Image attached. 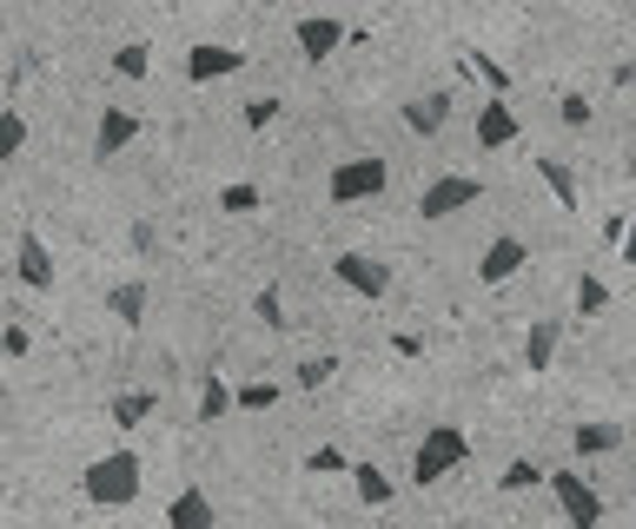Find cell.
Instances as JSON below:
<instances>
[{"label": "cell", "mask_w": 636, "mask_h": 529, "mask_svg": "<svg viewBox=\"0 0 636 529\" xmlns=\"http://www.w3.org/2000/svg\"><path fill=\"white\" fill-rule=\"evenodd\" d=\"M80 490H87L94 509H126L139 496V457L133 451H107L87 464V477H80Z\"/></svg>", "instance_id": "6da1fadb"}, {"label": "cell", "mask_w": 636, "mask_h": 529, "mask_svg": "<svg viewBox=\"0 0 636 529\" xmlns=\"http://www.w3.org/2000/svg\"><path fill=\"white\" fill-rule=\"evenodd\" d=\"M464 457H470V436H464L457 423H431L425 444H418V457H412V483H438V477H451Z\"/></svg>", "instance_id": "7a4b0ae2"}, {"label": "cell", "mask_w": 636, "mask_h": 529, "mask_svg": "<svg viewBox=\"0 0 636 529\" xmlns=\"http://www.w3.org/2000/svg\"><path fill=\"white\" fill-rule=\"evenodd\" d=\"M384 159H339L332 165V206H365V199H378L384 193Z\"/></svg>", "instance_id": "3957f363"}, {"label": "cell", "mask_w": 636, "mask_h": 529, "mask_svg": "<svg viewBox=\"0 0 636 529\" xmlns=\"http://www.w3.org/2000/svg\"><path fill=\"white\" fill-rule=\"evenodd\" d=\"M477 199H485V180H470V172H444V180H431L418 193V212L425 219H451V212H470Z\"/></svg>", "instance_id": "277c9868"}, {"label": "cell", "mask_w": 636, "mask_h": 529, "mask_svg": "<svg viewBox=\"0 0 636 529\" xmlns=\"http://www.w3.org/2000/svg\"><path fill=\"white\" fill-rule=\"evenodd\" d=\"M332 272H339L345 292H358V298H371V305L391 292V264H378L371 251H339V258H332Z\"/></svg>", "instance_id": "5b68a950"}, {"label": "cell", "mask_w": 636, "mask_h": 529, "mask_svg": "<svg viewBox=\"0 0 636 529\" xmlns=\"http://www.w3.org/2000/svg\"><path fill=\"white\" fill-rule=\"evenodd\" d=\"M246 60H253V53H238V47H219V40H199V47L186 53V79H193V86H212V79H232V73H246Z\"/></svg>", "instance_id": "8992f818"}, {"label": "cell", "mask_w": 636, "mask_h": 529, "mask_svg": "<svg viewBox=\"0 0 636 529\" xmlns=\"http://www.w3.org/2000/svg\"><path fill=\"white\" fill-rule=\"evenodd\" d=\"M550 496H556V509H564V516H571L577 529L603 516V496H597V490H590V483H584L577 470H550Z\"/></svg>", "instance_id": "52a82bcc"}, {"label": "cell", "mask_w": 636, "mask_h": 529, "mask_svg": "<svg viewBox=\"0 0 636 529\" xmlns=\"http://www.w3.org/2000/svg\"><path fill=\"white\" fill-rule=\"evenodd\" d=\"M524 264H530V245L504 232V238H491V245H485V258H477V285H511V279L524 272Z\"/></svg>", "instance_id": "ba28073f"}, {"label": "cell", "mask_w": 636, "mask_h": 529, "mask_svg": "<svg viewBox=\"0 0 636 529\" xmlns=\"http://www.w3.org/2000/svg\"><path fill=\"white\" fill-rule=\"evenodd\" d=\"M14 272H21V285H27V292H53L60 264H53V251H47V238H40V232H21V258H14Z\"/></svg>", "instance_id": "9c48e42d"}, {"label": "cell", "mask_w": 636, "mask_h": 529, "mask_svg": "<svg viewBox=\"0 0 636 529\" xmlns=\"http://www.w3.org/2000/svg\"><path fill=\"white\" fill-rule=\"evenodd\" d=\"M292 40H298V53H305V60H326V53H339L352 34H345L332 14H305V21L292 27Z\"/></svg>", "instance_id": "30bf717a"}, {"label": "cell", "mask_w": 636, "mask_h": 529, "mask_svg": "<svg viewBox=\"0 0 636 529\" xmlns=\"http://www.w3.org/2000/svg\"><path fill=\"white\" fill-rule=\"evenodd\" d=\"M133 139H139V120H133L126 107H107L100 126H94V159H120Z\"/></svg>", "instance_id": "8fae6325"}, {"label": "cell", "mask_w": 636, "mask_h": 529, "mask_svg": "<svg viewBox=\"0 0 636 529\" xmlns=\"http://www.w3.org/2000/svg\"><path fill=\"white\" fill-rule=\"evenodd\" d=\"M511 139H517V113L504 107V94H491L485 107H477V146L498 152V146H511Z\"/></svg>", "instance_id": "7c38bea8"}, {"label": "cell", "mask_w": 636, "mask_h": 529, "mask_svg": "<svg viewBox=\"0 0 636 529\" xmlns=\"http://www.w3.org/2000/svg\"><path fill=\"white\" fill-rule=\"evenodd\" d=\"M167 529H212V496L206 490H180L167 503Z\"/></svg>", "instance_id": "4fadbf2b"}, {"label": "cell", "mask_w": 636, "mask_h": 529, "mask_svg": "<svg viewBox=\"0 0 636 529\" xmlns=\"http://www.w3.org/2000/svg\"><path fill=\"white\" fill-rule=\"evenodd\" d=\"M556 344H564V324H556V318H537L530 337H524V365H530V371H550Z\"/></svg>", "instance_id": "5bb4252c"}, {"label": "cell", "mask_w": 636, "mask_h": 529, "mask_svg": "<svg viewBox=\"0 0 636 529\" xmlns=\"http://www.w3.org/2000/svg\"><path fill=\"white\" fill-rule=\"evenodd\" d=\"M444 120H451V100H444V94H425V100H412V107H405V126H412L418 139H438V133H444Z\"/></svg>", "instance_id": "9a60e30c"}, {"label": "cell", "mask_w": 636, "mask_h": 529, "mask_svg": "<svg viewBox=\"0 0 636 529\" xmlns=\"http://www.w3.org/2000/svg\"><path fill=\"white\" fill-rule=\"evenodd\" d=\"M571 444H577V457H610L623 444V423H577Z\"/></svg>", "instance_id": "2e32d148"}, {"label": "cell", "mask_w": 636, "mask_h": 529, "mask_svg": "<svg viewBox=\"0 0 636 529\" xmlns=\"http://www.w3.org/2000/svg\"><path fill=\"white\" fill-rule=\"evenodd\" d=\"M107 311H113V318H120L126 331H133V324H146V285H139V279L113 285V292H107Z\"/></svg>", "instance_id": "e0dca14e"}, {"label": "cell", "mask_w": 636, "mask_h": 529, "mask_svg": "<svg viewBox=\"0 0 636 529\" xmlns=\"http://www.w3.org/2000/svg\"><path fill=\"white\" fill-rule=\"evenodd\" d=\"M537 180L556 193V206H564V212H577L584 199H577V180H571V165L564 159H537Z\"/></svg>", "instance_id": "ac0fdd59"}, {"label": "cell", "mask_w": 636, "mask_h": 529, "mask_svg": "<svg viewBox=\"0 0 636 529\" xmlns=\"http://www.w3.org/2000/svg\"><path fill=\"white\" fill-rule=\"evenodd\" d=\"M352 483H358V503H365V509H384V503L397 496V490H391V477H384L378 464H352Z\"/></svg>", "instance_id": "d6986e66"}, {"label": "cell", "mask_w": 636, "mask_h": 529, "mask_svg": "<svg viewBox=\"0 0 636 529\" xmlns=\"http://www.w3.org/2000/svg\"><path fill=\"white\" fill-rule=\"evenodd\" d=\"M530 483H550V470H543L537 457H511V464H504V477H498V490H504V496H517V490H530Z\"/></svg>", "instance_id": "ffe728a7"}, {"label": "cell", "mask_w": 636, "mask_h": 529, "mask_svg": "<svg viewBox=\"0 0 636 529\" xmlns=\"http://www.w3.org/2000/svg\"><path fill=\"white\" fill-rule=\"evenodd\" d=\"M120 430H139L146 417H152V391H126V397H113V410H107Z\"/></svg>", "instance_id": "44dd1931"}, {"label": "cell", "mask_w": 636, "mask_h": 529, "mask_svg": "<svg viewBox=\"0 0 636 529\" xmlns=\"http://www.w3.org/2000/svg\"><path fill=\"white\" fill-rule=\"evenodd\" d=\"M464 73H477V79L491 86V94H511V66L491 60V53H464Z\"/></svg>", "instance_id": "7402d4cb"}, {"label": "cell", "mask_w": 636, "mask_h": 529, "mask_svg": "<svg viewBox=\"0 0 636 529\" xmlns=\"http://www.w3.org/2000/svg\"><path fill=\"white\" fill-rule=\"evenodd\" d=\"M113 73H120V79H146V73H152V47H146V40H126V47L113 53Z\"/></svg>", "instance_id": "603a6c76"}, {"label": "cell", "mask_w": 636, "mask_h": 529, "mask_svg": "<svg viewBox=\"0 0 636 529\" xmlns=\"http://www.w3.org/2000/svg\"><path fill=\"white\" fill-rule=\"evenodd\" d=\"M272 404H279V384L272 378H253V384L232 391V410H272Z\"/></svg>", "instance_id": "cb8c5ba5"}, {"label": "cell", "mask_w": 636, "mask_h": 529, "mask_svg": "<svg viewBox=\"0 0 636 529\" xmlns=\"http://www.w3.org/2000/svg\"><path fill=\"white\" fill-rule=\"evenodd\" d=\"M21 146H27V120L14 107H0V159H21Z\"/></svg>", "instance_id": "d4e9b609"}, {"label": "cell", "mask_w": 636, "mask_h": 529, "mask_svg": "<svg viewBox=\"0 0 636 529\" xmlns=\"http://www.w3.org/2000/svg\"><path fill=\"white\" fill-rule=\"evenodd\" d=\"M603 305H610V285H603V279H590V272H584V279H577V318H597V311H603Z\"/></svg>", "instance_id": "484cf974"}, {"label": "cell", "mask_w": 636, "mask_h": 529, "mask_svg": "<svg viewBox=\"0 0 636 529\" xmlns=\"http://www.w3.org/2000/svg\"><path fill=\"white\" fill-rule=\"evenodd\" d=\"M232 410V391L219 384V378H206V391H199V423H219Z\"/></svg>", "instance_id": "4316f807"}, {"label": "cell", "mask_w": 636, "mask_h": 529, "mask_svg": "<svg viewBox=\"0 0 636 529\" xmlns=\"http://www.w3.org/2000/svg\"><path fill=\"white\" fill-rule=\"evenodd\" d=\"M259 206H266L259 186H225V193H219V212H259Z\"/></svg>", "instance_id": "83f0119b"}, {"label": "cell", "mask_w": 636, "mask_h": 529, "mask_svg": "<svg viewBox=\"0 0 636 529\" xmlns=\"http://www.w3.org/2000/svg\"><path fill=\"white\" fill-rule=\"evenodd\" d=\"M238 120H246L253 133H266V126L279 120V100H272V94H259V100H246V107H238Z\"/></svg>", "instance_id": "f1b7e54d"}, {"label": "cell", "mask_w": 636, "mask_h": 529, "mask_svg": "<svg viewBox=\"0 0 636 529\" xmlns=\"http://www.w3.org/2000/svg\"><path fill=\"white\" fill-rule=\"evenodd\" d=\"M305 470H311V477H339V470H352V464H345V451H332V444H318V451L305 457Z\"/></svg>", "instance_id": "f546056e"}, {"label": "cell", "mask_w": 636, "mask_h": 529, "mask_svg": "<svg viewBox=\"0 0 636 529\" xmlns=\"http://www.w3.org/2000/svg\"><path fill=\"white\" fill-rule=\"evenodd\" d=\"M332 371H339V358H305V365H298V391L332 384Z\"/></svg>", "instance_id": "4dcf8cb0"}, {"label": "cell", "mask_w": 636, "mask_h": 529, "mask_svg": "<svg viewBox=\"0 0 636 529\" xmlns=\"http://www.w3.org/2000/svg\"><path fill=\"white\" fill-rule=\"evenodd\" d=\"M253 311H259V318H266V324L279 331V324H285V298H279V285H266V292L253 298Z\"/></svg>", "instance_id": "1f68e13d"}, {"label": "cell", "mask_w": 636, "mask_h": 529, "mask_svg": "<svg viewBox=\"0 0 636 529\" xmlns=\"http://www.w3.org/2000/svg\"><path fill=\"white\" fill-rule=\"evenodd\" d=\"M556 120H564V126H590V100L584 94H564V100H556Z\"/></svg>", "instance_id": "d6a6232c"}, {"label": "cell", "mask_w": 636, "mask_h": 529, "mask_svg": "<svg viewBox=\"0 0 636 529\" xmlns=\"http://www.w3.org/2000/svg\"><path fill=\"white\" fill-rule=\"evenodd\" d=\"M0 350H8V358H27V324H8V331H0Z\"/></svg>", "instance_id": "836d02e7"}, {"label": "cell", "mask_w": 636, "mask_h": 529, "mask_svg": "<svg viewBox=\"0 0 636 529\" xmlns=\"http://www.w3.org/2000/svg\"><path fill=\"white\" fill-rule=\"evenodd\" d=\"M0 503H8V483H0Z\"/></svg>", "instance_id": "e575fe53"}, {"label": "cell", "mask_w": 636, "mask_h": 529, "mask_svg": "<svg viewBox=\"0 0 636 529\" xmlns=\"http://www.w3.org/2000/svg\"><path fill=\"white\" fill-rule=\"evenodd\" d=\"M266 8H272V0H266Z\"/></svg>", "instance_id": "d590c367"}]
</instances>
